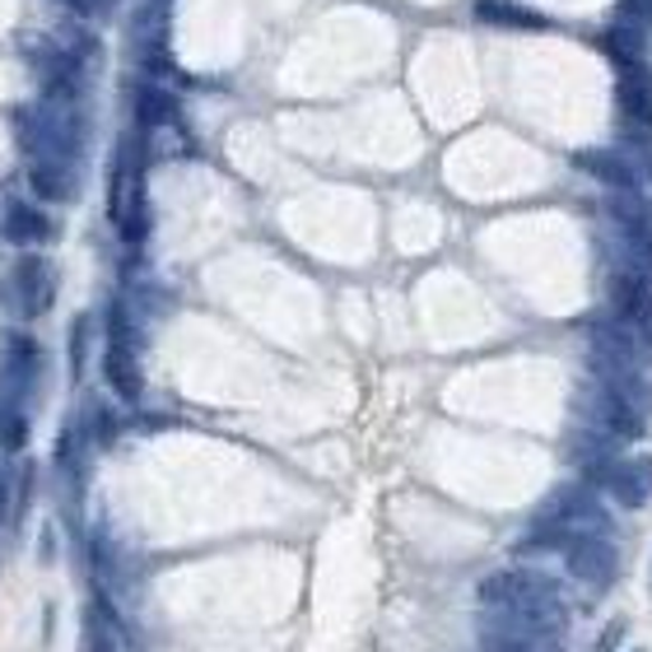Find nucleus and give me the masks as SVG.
Returning a JSON list of instances; mask_svg holds the SVG:
<instances>
[{
	"mask_svg": "<svg viewBox=\"0 0 652 652\" xmlns=\"http://www.w3.org/2000/svg\"><path fill=\"white\" fill-rule=\"evenodd\" d=\"M578 536H611L615 541V527H611V513L596 499V489L587 485H559L551 499L541 504V513L532 517L527 536H522V551H564L568 541Z\"/></svg>",
	"mask_w": 652,
	"mask_h": 652,
	"instance_id": "f257e3e1",
	"label": "nucleus"
},
{
	"mask_svg": "<svg viewBox=\"0 0 652 652\" xmlns=\"http://www.w3.org/2000/svg\"><path fill=\"white\" fill-rule=\"evenodd\" d=\"M476 596L485 611H504V615H559V583L527 568L485 573Z\"/></svg>",
	"mask_w": 652,
	"mask_h": 652,
	"instance_id": "f03ea898",
	"label": "nucleus"
},
{
	"mask_svg": "<svg viewBox=\"0 0 652 652\" xmlns=\"http://www.w3.org/2000/svg\"><path fill=\"white\" fill-rule=\"evenodd\" d=\"M564 615H504L485 611L476 624L480 652H559Z\"/></svg>",
	"mask_w": 652,
	"mask_h": 652,
	"instance_id": "7ed1b4c3",
	"label": "nucleus"
},
{
	"mask_svg": "<svg viewBox=\"0 0 652 652\" xmlns=\"http://www.w3.org/2000/svg\"><path fill=\"white\" fill-rule=\"evenodd\" d=\"M103 373L121 401H140L145 378H140V354H136V327H130L126 303L108 308V346H103Z\"/></svg>",
	"mask_w": 652,
	"mask_h": 652,
	"instance_id": "20e7f679",
	"label": "nucleus"
},
{
	"mask_svg": "<svg viewBox=\"0 0 652 652\" xmlns=\"http://www.w3.org/2000/svg\"><path fill=\"white\" fill-rule=\"evenodd\" d=\"M578 410H583V429L602 434L611 442H634L643 434V410L634 401H624L620 391L606 387V382H592L583 391V406Z\"/></svg>",
	"mask_w": 652,
	"mask_h": 652,
	"instance_id": "39448f33",
	"label": "nucleus"
},
{
	"mask_svg": "<svg viewBox=\"0 0 652 652\" xmlns=\"http://www.w3.org/2000/svg\"><path fill=\"white\" fill-rule=\"evenodd\" d=\"M583 476H587V489L606 494V499L624 508H643L652 499V457H611Z\"/></svg>",
	"mask_w": 652,
	"mask_h": 652,
	"instance_id": "423d86ee",
	"label": "nucleus"
},
{
	"mask_svg": "<svg viewBox=\"0 0 652 652\" xmlns=\"http://www.w3.org/2000/svg\"><path fill=\"white\" fill-rule=\"evenodd\" d=\"M564 564H568L573 578H578L583 587H592V592L611 587L615 583V568H620L611 536H578V541H568L564 545Z\"/></svg>",
	"mask_w": 652,
	"mask_h": 652,
	"instance_id": "0eeeda50",
	"label": "nucleus"
},
{
	"mask_svg": "<svg viewBox=\"0 0 652 652\" xmlns=\"http://www.w3.org/2000/svg\"><path fill=\"white\" fill-rule=\"evenodd\" d=\"M14 299L23 308V318H42L51 299H57V271L42 256H23L14 266Z\"/></svg>",
	"mask_w": 652,
	"mask_h": 652,
	"instance_id": "6e6552de",
	"label": "nucleus"
},
{
	"mask_svg": "<svg viewBox=\"0 0 652 652\" xmlns=\"http://www.w3.org/2000/svg\"><path fill=\"white\" fill-rule=\"evenodd\" d=\"M615 98H620L624 121L639 130H652V75H648V66H624Z\"/></svg>",
	"mask_w": 652,
	"mask_h": 652,
	"instance_id": "1a4fd4ad",
	"label": "nucleus"
},
{
	"mask_svg": "<svg viewBox=\"0 0 652 652\" xmlns=\"http://www.w3.org/2000/svg\"><path fill=\"white\" fill-rule=\"evenodd\" d=\"M0 373L14 387H29L33 373H42V350L23 331H0Z\"/></svg>",
	"mask_w": 652,
	"mask_h": 652,
	"instance_id": "9d476101",
	"label": "nucleus"
},
{
	"mask_svg": "<svg viewBox=\"0 0 652 652\" xmlns=\"http://www.w3.org/2000/svg\"><path fill=\"white\" fill-rule=\"evenodd\" d=\"M0 233L6 243H19V247H33V243H47L51 239V220L29 201H10L6 215H0Z\"/></svg>",
	"mask_w": 652,
	"mask_h": 652,
	"instance_id": "9b49d317",
	"label": "nucleus"
},
{
	"mask_svg": "<svg viewBox=\"0 0 652 652\" xmlns=\"http://www.w3.org/2000/svg\"><path fill=\"white\" fill-rule=\"evenodd\" d=\"M578 168L592 173L596 182H606L611 192H639V177H634L630 159H624V154H615V149H583L578 154Z\"/></svg>",
	"mask_w": 652,
	"mask_h": 652,
	"instance_id": "f8f14e48",
	"label": "nucleus"
},
{
	"mask_svg": "<svg viewBox=\"0 0 652 652\" xmlns=\"http://www.w3.org/2000/svg\"><path fill=\"white\" fill-rule=\"evenodd\" d=\"M136 121H140V130H164V126H173L177 121V98L168 89H159V85H145L136 94Z\"/></svg>",
	"mask_w": 652,
	"mask_h": 652,
	"instance_id": "ddd939ff",
	"label": "nucleus"
},
{
	"mask_svg": "<svg viewBox=\"0 0 652 652\" xmlns=\"http://www.w3.org/2000/svg\"><path fill=\"white\" fill-rule=\"evenodd\" d=\"M29 187L38 192V201H70L75 173H70V164H33L29 168Z\"/></svg>",
	"mask_w": 652,
	"mask_h": 652,
	"instance_id": "4468645a",
	"label": "nucleus"
},
{
	"mask_svg": "<svg viewBox=\"0 0 652 652\" xmlns=\"http://www.w3.org/2000/svg\"><path fill=\"white\" fill-rule=\"evenodd\" d=\"M602 51L624 70V66H643V33L634 29V23H615V29H606L602 38Z\"/></svg>",
	"mask_w": 652,
	"mask_h": 652,
	"instance_id": "2eb2a0df",
	"label": "nucleus"
},
{
	"mask_svg": "<svg viewBox=\"0 0 652 652\" xmlns=\"http://www.w3.org/2000/svg\"><path fill=\"white\" fill-rule=\"evenodd\" d=\"M476 14L485 23H508V29H545V19L536 10H522V6H513V0H480Z\"/></svg>",
	"mask_w": 652,
	"mask_h": 652,
	"instance_id": "dca6fc26",
	"label": "nucleus"
},
{
	"mask_svg": "<svg viewBox=\"0 0 652 652\" xmlns=\"http://www.w3.org/2000/svg\"><path fill=\"white\" fill-rule=\"evenodd\" d=\"M85 648H89V652H121L117 620L103 615V606H94V611L85 615Z\"/></svg>",
	"mask_w": 652,
	"mask_h": 652,
	"instance_id": "f3484780",
	"label": "nucleus"
},
{
	"mask_svg": "<svg viewBox=\"0 0 652 652\" xmlns=\"http://www.w3.org/2000/svg\"><path fill=\"white\" fill-rule=\"evenodd\" d=\"M23 442H29V420H23L19 406H10L6 397H0V448H6V452H19Z\"/></svg>",
	"mask_w": 652,
	"mask_h": 652,
	"instance_id": "a211bd4d",
	"label": "nucleus"
},
{
	"mask_svg": "<svg viewBox=\"0 0 652 652\" xmlns=\"http://www.w3.org/2000/svg\"><path fill=\"white\" fill-rule=\"evenodd\" d=\"M85 350H89V318H80L70 327V373H85Z\"/></svg>",
	"mask_w": 652,
	"mask_h": 652,
	"instance_id": "6ab92c4d",
	"label": "nucleus"
},
{
	"mask_svg": "<svg viewBox=\"0 0 652 652\" xmlns=\"http://www.w3.org/2000/svg\"><path fill=\"white\" fill-rule=\"evenodd\" d=\"M620 10L630 14L634 29H639V23H648V29H652V0H620Z\"/></svg>",
	"mask_w": 652,
	"mask_h": 652,
	"instance_id": "aec40b11",
	"label": "nucleus"
},
{
	"mask_svg": "<svg viewBox=\"0 0 652 652\" xmlns=\"http://www.w3.org/2000/svg\"><path fill=\"white\" fill-rule=\"evenodd\" d=\"M61 6H70L75 14H103L113 6V0H61Z\"/></svg>",
	"mask_w": 652,
	"mask_h": 652,
	"instance_id": "412c9836",
	"label": "nucleus"
},
{
	"mask_svg": "<svg viewBox=\"0 0 652 652\" xmlns=\"http://www.w3.org/2000/svg\"><path fill=\"white\" fill-rule=\"evenodd\" d=\"M0 517H6V485H0Z\"/></svg>",
	"mask_w": 652,
	"mask_h": 652,
	"instance_id": "4be33fe9",
	"label": "nucleus"
}]
</instances>
